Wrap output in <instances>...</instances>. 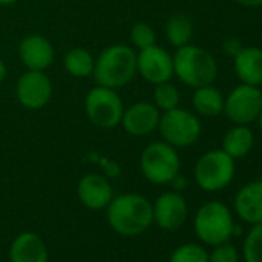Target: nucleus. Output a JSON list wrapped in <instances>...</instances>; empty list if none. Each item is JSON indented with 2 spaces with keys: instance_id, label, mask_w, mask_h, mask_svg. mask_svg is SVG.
<instances>
[{
  "instance_id": "obj_1",
  "label": "nucleus",
  "mask_w": 262,
  "mask_h": 262,
  "mask_svg": "<svg viewBox=\"0 0 262 262\" xmlns=\"http://www.w3.org/2000/svg\"><path fill=\"white\" fill-rule=\"evenodd\" d=\"M105 210L110 227L122 236L142 234L153 224V202L138 193L114 196Z\"/></svg>"
},
{
  "instance_id": "obj_2",
  "label": "nucleus",
  "mask_w": 262,
  "mask_h": 262,
  "mask_svg": "<svg viewBox=\"0 0 262 262\" xmlns=\"http://www.w3.org/2000/svg\"><path fill=\"white\" fill-rule=\"evenodd\" d=\"M138 76V51L125 43H114L100 51L94 60L96 85L119 90Z\"/></svg>"
},
{
  "instance_id": "obj_3",
  "label": "nucleus",
  "mask_w": 262,
  "mask_h": 262,
  "mask_svg": "<svg viewBox=\"0 0 262 262\" xmlns=\"http://www.w3.org/2000/svg\"><path fill=\"white\" fill-rule=\"evenodd\" d=\"M174 76L190 88L211 85L217 76V63L210 51L199 45H184L173 54Z\"/></svg>"
},
{
  "instance_id": "obj_4",
  "label": "nucleus",
  "mask_w": 262,
  "mask_h": 262,
  "mask_svg": "<svg viewBox=\"0 0 262 262\" xmlns=\"http://www.w3.org/2000/svg\"><path fill=\"white\" fill-rule=\"evenodd\" d=\"M139 167L142 176L148 182L155 185H165L179 174L181 156L178 148L165 141H155L142 150Z\"/></svg>"
},
{
  "instance_id": "obj_5",
  "label": "nucleus",
  "mask_w": 262,
  "mask_h": 262,
  "mask_svg": "<svg viewBox=\"0 0 262 262\" xmlns=\"http://www.w3.org/2000/svg\"><path fill=\"white\" fill-rule=\"evenodd\" d=\"M194 233L201 242L207 245H219L233 236V214L230 208L219 201L205 202L194 216Z\"/></svg>"
},
{
  "instance_id": "obj_6",
  "label": "nucleus",
  "mask_w": 262,
  "mask_h": 262,
  "mask_svg": "<svg viewBox=\"0 0 262 262\" xmlns=\"http://www.w3.org/2000/svg\"><path fill=\"white\" fill-rule=\"evenodd\" d=\"M158 131L167 144L174 148H185L199 141L202 125L196 113L176 106L161 113Z\"/></svg>"
},
{
  "instance_id": "obj_7",
  "label": "nucleus",
  "mask_w": 262,
  "mask_h": 262,
  "mask_svg": "<svg viewBox=\"0 0 262 262\" xmlns=\"http://www.w3.org/2000/svg\"><path fill=\"white\" fill-rule=\"evenodd\" d=\"M194 181L204 191L214 193L227 188L234 179V159L222 148L204 153L194 165Z\"/></svg>"
},
{
  "instance_id": "obj_8",
  "label": "nucleus",
  "mask_w": 262,
  "mask_h": 262,
  "mask_svg": "<svg viewBox=\"0 0 262 262\" xmlns=\"http://www.w3.org/2000/svg\"><path fill=\"white\" fill-rule=\"evenodd\" d=\"M83 108L88 120L100 129H113L120 125L123 114V102L117 90L96 85L83 100Z\"/></svg>"
},
{
  "instance_id": "obj_9",
  "label": "nucleus",
  "mask_w": 262,
  "mask_h": 262,
  "mask_svg": "<svg viewBox=\"0 0 262 262\" xmlns=\"http://www.w3.org/2000/svg\"><path fill=\"white\" fill-rule=\"evenodd\" d=\"M262 108V91L257 86L241 83L224 99V113L234 125L254 122Z\"/></svg>"
},
{
  "instance_id": "obj_10",
  "label": "nucleus",
  "mask_w": 262,
  "mask_h": 262,
  "mask_svg": "<svg viewBox=\"0 0 262 262\" xmlns=\"http://www.w3.org/2000/svg\"><path fill=\"white\" fill-rule=\"evenodd\" d=\"M17 102L31 111L45 108L53 97V82L47 71L27 70L22 73L16 83Z\"/></svg>"
},
{
  "instance_id": "obj_11",
  "label": "nucleus",
  "mask_w": 262,
  "mask_h": 262,
  "mask_svg": "<svg viewBox=\"0 0 262 262\" xmlns=\"http://www.w3.org/2000/svg\"><path fill=\"white\" fill-rule=\"evenodd\" d=\"M138 74L148 83L158 85L174 77L173 56L158 43L138 51Z\"/></svg>"
},
{
  "instance_id": "obj_12",
  "label": "nucleus",
  "mask_w": 262,
  "mask_h": 262,
  "mask_svg": "<svg viewBox=\"0 0 262 262\" xmlns=\"http://www.w3.org/2000/svg\"><path fill=\"white\" fill-rule=\"evenodd\" d=\"M188 214V204L181 191H165L153 202V222L165 230L174 231L181 228Z\"/></svg>"
},
{
  "instance_id": "obj_13",
  "label": "nucleus",
  "mask_w": 262,
  "mask_h": 262,
  "mask_svg": "<svg viewBox=\"0 0 262 262\" xmlns=\"http://www.w3.org/2000/svg\"><path fill=\"white\" fill-rule=\"evenodd\" d=\"M161 111L153 102H136L123 110L120 126L125 133L135 138H144L158 129Z\"/></svg>"
},
{
  "instance_id": "obj_14",
  "label": "nucleus",
  "mask_w": 262,
  "mask_h": 262,
  "mask_svg": "<svg viewBox=\"0 0 262 262\" xmlns=\"http://www.w3.org/2000/svg\"><path fill=\"white\" fill-rule=\"evenodd\" d=\"M17 56L20 63L27 70L47 71L56 57V51L50 39L42 34L25 36L17 47Z\"/></svg>"
},
{
  "instance_id": "obj_15",
  "label": "nucleus",
  "mask_w": 262,
  "mask_h": 262,
  "mask_svg": "<svg viewBox=\"0 0 262 262\" xmlns=\"http://www.w3.org/2000/svg\"><path fill=\"white\" fill-rule=\"evenodd\" d=\"M77 198L80 204L93 211L105 210L114 198L110 181L99 173H88L77 184Z\"/></svg>"
},
{
  "instance_id": "obj_16",
  "label": "nucleus",
  "mask_w": 262,
  "mask_h": 262,
  "mask_svg": "<svg viewBox=\"0 0 262 262\" xmlns=\"http://www.w3.org/2000/svg\"><path fill=\"white\" fill-rule=\"evenodd\" d=\"M237 216L251 225L262 222V178L245 184L234 196Z\"/></svg>"
},
{
  "instance_id": "obj_17",
  "label": "nucleus",
  "mask_w": 262,
  "mask_h": 262,
  "mask_svg": "<svg viewBox=\"0 0 262 262\" xmlns=\"http://www.w3.org/2000/svg\"><path fill=\"white\" fill-rule=\"evenodd\" d=\"M10 262H48L43 239L31 231L19 234L10 247Z\"/></svg>"
},
{
  "instance_id": "obj_18",
  "label": "nucleus",
  "mask_w": 262,
  "mask_h": 262,
  "mask_svg": "<svg viewBox=\"0 0 262 262\" xmlns=\"http://www.w3.org/2000/svg\"><path fill=\"white\" fill-rule=\"evenodd\" d=\"M234 73L237 79L245 85H262V48L242 47L233 57Z\"/></svg>"
},
{
  "instance_id": "obj_19",
  "label": "nucleus",
  "mask_w": 262,
  "mask_h": 262,
  "mask_svg": "<svg viewBox=\"0 0 262 262\" xmlns=\"http://www.w3.org/2000/svg\"><path fill=\"white\" fill-rule=\"evenodd\" d=\"M254 145V135L247 125H236L230 128L224 139L222 150L233 159L245 158Z\"/></svg>"
},
{
  "instance_id": "obj_20",
  "label": "nucleus",
  "mask_w": 262,
  "mask_h": 262,
  "mask_svg": "<svg viewBox=\"0 0 262 262\" xmlns=\"http://www.w3.org/2000/svg\"><path fill=\"white\" fill-rule=\"evenodd\" d=\"M224 96L222 93L211 85L194 88L191 103L198 116L205 117H216L221 113H224Z\"/></svg>"
},
{
  "instance_id": "obj_21",
  "label": "nucleus",
  "mask_w": 262,
  "mask_h": 262,
  "mask_svg": "<svg viewBox=\"0 0 262 262\" xmlns=\"http://www.w3.org/2000/svg\"><path fill=\"white\" fill-rule=\"evenodd\" d=\"M94 57L93 54L82 47H74L67 51L63 57L65 71L76 79H86L93 76L94 71Z\"/></svg>"
},
{
  "instance_id": "obj_22",
  "label": "nucleus",
  "mask_w": 262,
  "mask_h": 262,
  "mask_svg": "<svg viewBox=\"0 0 262 262\" xmlns=\"http://www.w3.org/2000/svg\"><path fill=\"white\" fill-rule=\"evenodd\" d=\"M193 22L184 14H173L165 24V37L174 48L188 45L193 39Z\"/></svg>"
},
{
  "instance_id": "obj_23",
  "label": "nucleus",
  "mask_w": 262,
  "mask_h": 262,
  "mask_svg": "<svg viewBox=\"0 0 262 262\" xmlns=\"http://www.w3.org/2000/svg\"><path fill=\"white\" fill-rule=\"evenodd\" d=\"M179 102H181V93L170 80L155 85L153 103L159 108L161 113L179 106Z\"/></svg>"
},
{
  "instance_id": "obj_24",
  "label": "nucleus",
  "mask_w": 262,
  "mask_h": 262,
  "mask_svg": "<svg viewBox=\"0 0 262 262\" xmlns=\"http://www.w3.org/2000/svg\"><path fill=\"white\" fill-rule=\"evenodd\" d=\"M242 254L245 262H262V222L254 224L247 233Z\"/></svg>"
},
{
  "instance_id": "obj_25",
  "label": "nucleus",
  "mask_w": 262,
  "mask_h": 262,
  "mask_svg": "<svg viewBox=\"0 0 262 262\" xmlns=\"http://www.w3.org/2000/svg\"><path fill=\"white\" fill-rule=\"evenodd\" d=\"M158 40L155 28L147 22H138L129 30V42L136 51L155 45Z\"/></svg>"
},
{
  "instance_id": "obj_26",
  "label": "nucleus",
  "mask_w": 262,
  "mask_h": 262,
  "mask_svg": "<svg viewBox=\"0 0 262 262\" xmlns=\"http://www.w3.org/2000/svg\"><path fill=\"white\" fill-rule=\"evenodd\" d=\"M170 262H208V251L199 244H184L171 253Z\"/></svg>"
},
{
  "instance_id": "obj_27",
  "label": "nucleus",
  "mask_w": 262,
  "mask_h": 262,
  "mask_svg": "<svg viewBox=\"0 0 262 262\" xmlns=\"http://www.w3.org/2000/svg\"><path fill=\"white\" fill-rule=\"evenodd\" d=\"M208 262H239V251L228 241L222 242L214 245L213 251L208 253Z\"/></svg>"
},
{
  "instance_id": "obj_28",
  "label": "nucleus",
  "mask_w": 262,
  "mask_h": 262,
  "mask_svg": "<svg viewBox=\"0 0 262 262\" xmlns=\"http://www.w3.org/2000/svg\"><path fill=\"white\" fill-rule=\"evenodd\" d=\"M241 48H242V45H241V42L237 39H228L224 43V51H225L227 56H233L234 57L241 51Z\"/></svg>"
},
{
  "instance_id": "obj_29",
  "label": "nucleus",
  "mask_w": 262,
  "mask_h": 262,
  "mask_svg": "<svg viewBox=\"0 0 262 262\" xmlns=\"http://www.w3.org/2000/svg\"><path fill=\"white\" fill-rule=\"evenodd\" d=\"M170 184L173 185L174 191H181V190H184V188L187 187V181H185V178H182L181 174H178Z\"/></svg>"
},
{
  "instance_id": "obj_30",
  "label": "nucleus",
  "mask_w": 262,
  "mask_h": 262,
  "mask_svg": "<svg viewBox=\"0 0 262 262\" xmlns=\"http://www.w3.org/2000/svg\"><path fill=\"white\" fill-rule=\"evenodd\" d=\"M236 4L242 5V7H247V8H257V7H262V0H234Z\"/></svg>"
},
{
  "instance_id": "obj_31",
  "label": "nucleus",
  "mask_w": 262,
  "mask_h": 262,
  "mask_svg": "<svg viewBox=\"0 0 262 262\" xmlns=\"http://www.w3.org/2000/svg\"><path fill=\"white\" fill-rule=\"evenodd\" d=\"M8 76V68H7V63L4 62V59H0V85L5 82Z\"/></svg>"
},
{
  "instance_id": "obj_32",
  "label": "nucleus",
  "mask_w": 262,
  "mask_h": 262,
  "mask_svg": "<svg viewBox=\"0 0 262 262\" xmlns=\"http://www.w3.org/2000/svg\"><path fill=\"white\" fill-rule=\"evenodd\" d=\"M17 2L19 0H0V7H11Z\"/></svg>"
},
{
  "instance_id": "obj_33",
  "label": "nucleus",
  "mask_w": 262,
  "mask_h": 262,
  "mask_svg": "<svg viewBox=\"0 0 262 262\" xmlns=\"http://www.w3.org/2000/svg\"><path fill=\"white\" fill-rule=\"evenodd\" d=\"M257 123H259V128L262 129V108H260V111H259V116H257Z\"/></svg>"
}]
</instances>
